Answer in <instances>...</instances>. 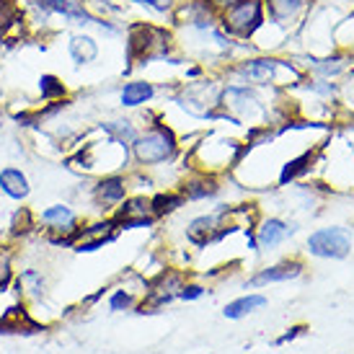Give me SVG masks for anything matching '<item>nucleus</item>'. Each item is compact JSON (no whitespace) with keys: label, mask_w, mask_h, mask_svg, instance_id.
Masks as SVG:
<instances>
[{"label":"nucleus","mask_w":354,"mask_h":354,"mask_svg":"<svg viewBox=\"0 0 354 354\" xmlns=\"http://www.w3.org/2000/svg\"><path fill=\"white\" fill-rule=\"evenodd\" d=\"M295 233V225L292 223H285L279 217H269L261 225L256 227V246L259 248H274L279 246L287 236Z\"/></svg>","instance_id":"a211bd4d"},{"label":"nucleus","mask_w":354,"mask_h":354,"mask_svg":"<svg viewBox=\"0 0 354 354\" xmlns=\"http://www.w3.org/2000/svg\"><path fill=\"white\" fill-rule=\"evenodd\" d=\"M124 3H132V6H142V8H150L156 13H171L176 8L178 0H124Z\"/></svg>","instance_id":"7c9ffc66"},{"label":"nucleus","mask_w":354,"mask_h":354,"mask_svg":"<svg viewBox=\"0 0 354 354\" xmlns=\"http://www.w3.org/2000/svg\"><path fill=\"white\" fill-rule=\"evenodd\" d=\"M303 274V261L300 259H285V261H277V264L261 269L259 274L251 277V287L272 285V282H290Z\"/></svg>","instance_id":"2eb2a0df"},{"label":"nucleus","mask_w":354,"mask_h":354,"mask_svg":"<svg viewBox=\"0 0 354 354\" xmlns=\"http://www.w3.org/2000/svg\"><path fill=\"white\" fill-rule=\"evenodd\" d=\"M13 287L19 290L21 297H41L44 290H47V277L41 274L39 269H24V272L16 277Z\"/></svg>","instance_id":"a878e982"},{"label":"nucleus","mask_w":354,"mask_h":354,"mask_svg":"<svg viewBox=\"0 0 354 354\" xmlns=\"http://www.w3.org/2000/svg\"><path fill=\"white\" fill-rule=\"evenodd\" d=\"M37 93H39V99L44 104H50V101H65L70 99V86L59 78L57 73H41L39 78H37Z\"/></svg>","instance_id":"412c9836"},{"label":"nucleus","mask_w":354,"mask_h":354,"mask_svg":"<svg viewBox=\"0 0 354 354\" xmlns=\"http://www.w3.org/2000/svg\"><path fill=\"white\" fill-rule=\"evenodd\" d=\"M264 305H266L264 295H259V292H248V295H241V297H236V300H230V303L225 305L223 315L230 318V321H241V318H246L248 313H254V310L264 308Z\"/></svg>","instance_id":"393cba45"},{"label":"nucleus","mask_w":354,"mask_h":354,"mask_svg":"<svg viewBox=\"0 0 354 354\" xmlns=\"http://www.w3.org/2000/svg\"><path fill=\"white\" fill-rule=\"evenodd\" d=\"M99 132V129H96ZM129 145L124 142H117L104 135V140L99 142H91V145H83V148L75 150V156L70 158L68 163L75 171H83V174H119L122 168L129 163Z\"/></svg>","instance_id":"f03ea898"},{"label":"nucleus","mask_w":354,"mask_h":354,"mask_svg":"<svg viewBox=\"0 0 354 354\" xmlns=\"http://www.w3.org/2000/svg\"><path fill=\"white\" fill-rule=\"evenodd\" d=\"M31 328H39V326L31 321L29 310L24 305H13L0 315V334H21V331H31Z\"/></svg>","instance_id":"4be33fe9"},{"label":"nucleus","mask_w":354,"mask_h":354,"mask_svg":"<svg viewBox=\"0 0 354 354\" xmlns=\"http://www.w3.org/2000/svg\"><path fill=\"white\" fill-rule=\"evenodd\" d=\"M205 292H207V290L202 285H197V282H184L181 292H178V300H187V303H192V300H199Z\"/></svg>","instance_id":"2f4dec72"},{"label":"nucleus","mask_w":354,"mask_h":354,"mask_svg":"<svg viewBox=\"0 0 354 354\" xmlns=\"http://www.w3.org/2000/svg\"><path fill=\"white\" fill-rule=\"evenodd\" d=\"M138 303H140L138 295H135L132 290H124V287H119V290H114V292L109 295V310H111V313H119V310H132Z\"/></svg>","instance_id":"c85d7f7f"},{"label":"nucleus","mask_w":354,"mask_h":354,"mask_svg":"<svg viewBox=\"0 0 354 354\" xmlns=\"http://www.w3.org/2000/svg\"><path fill=\"white\" fill-rule=\"evenodd\" d=\"M220 29L225 37L236 41H248L256 37V31L266 24V10L264 0H241L238 6H233L230 10H225L220 19Z\"/></svg>","instance_id":"39448f33"},{"label":"nucleus","mask_w":354,"mask_h":354,"mask_svg":"<svg viewBox=\"0 0 354 354\" xmlns=\"http://www.w3.org/2000/svg\"><path fill=\"white\" fill-rule=\"evenodd\" d=\"M238 3H241V0H205V6L212 10V13H215L217 19H220L225 10L233 8V6H238Z\"/></svg>","instance_id":"473e14b6"},{"label":"nucleus","mask_w":354,"mask_h":354,"mask_svg":"<svg viewBox=\"0 0 354 354\" xmlns=\"http://www.w3.org/2000/svg\"><path fill=\"white\" fill-rule=\"evenodd\" d=\"M156 83L142 78H132L124 80L122 88H119V106L122 109H140V106H148L150 101L156 99Z\"/></svg>","instance_id":"4468645a"},{"label":"nucleus","mask_w":354,"mask_h":354,"mask_svg":"<svg viewBox=\"0 0 354 354\" xmlns=\"http://www.w3.org/2000/svg\"><path fill=\"white\" fill-rule=\"evenodd\" d=\"M220 93H223V86H217L215 80L194 78V80H187V83L176 91L174 101H176L187 114H192V117L212 119L215 111L220 109Z\"/></svg>","instance_id":"423d86ee"},{"label":"nucleus","mask_w":354,"mask_h":354,"mask_svg":"<svg viewBox=\"0 0 354 354\" xmlns=\"http://www.w3.org/2000/svg\"><path fill=\"white\" fill-rule=\"evenodd\" d=\"M187 205V197L181 194V192H158L150 197V209H153V217L160 220V217L171 215V212H176L181 207Z\"/></svg>","instance_id":"bb28decb"},{"label":"nucleus","mask_w":354,"mask_h":354,"mask_svg":"<svg viewBox=\"0 0 354 354\" xmlns=\"http://www.w3.org/2000/svg\"><path fill=\"white\" fill-rule=\"evenodd\" d=\"M111 217H114L119 230H138V227L156 225V217H153V209H150V197H145V194L127 197L111 212Z\"/></svg>","instance_id":"f8f14e48"},{"label":"nucleus","mask_w":354,"mask_h":354,"mask_svg":"<svg viewBox=\"0 0 354 354\" xmlns=\"http://www.w3.org/2000/svg\"><path fill=\"white\" fill-rule=\"evenodd\" d=\"M220 109L233 119V124H243V122L259 117V114L264 111L256 88L254 86H243V83L223 86V93H220Z\"/></svg>","instance_id":"0eeeda50"},{"label":"nucleus","mask_w":354,"mask_h":354,"mask_svg":"<svg viewBox=\"0 0 354 354\" xmlns=\"http://www.w3.org/2000/svg\"><path fill=\"white\" fill-rule=\"evenodd\" d=\"M39 223L44 227H78L80 225V215L73 209L70 205H50L47 209H41L39 215Z\"/></svg>","instance_id":"aec40b11"},{"label":"nucleus","mask_w":354,"mask_h":354,"mask_svg":"<svg viewBox=\"0 0 354 354\" xmlns=\"http://www.w3.org/2000/svg\"><path fill=\"white\" fill-rule=\"evenodd\" d=\"M184 197H187V202L192 199V202H199V199H212L220 194V181H217L215 174H207V171H199V174H194L192 178H187L184 181V187L178 189Z\"/></svg>","instance_id":"f3484780"},{"label":"nucleus","mask_w":354,"mask_h":354,"mask_svg":"<svg viewBox=\"0 0 354 354\" xmlns=\"http://www.w3.org/2000/svg\"><path fill=\"white\" fill-rule=\"evenodd\" d=\"M308 166H310V153H303L300 158L290 160V163L282 168V174H279V184L285 187V184H290V181H295L300 174H305V171H308Z\"/></svg>","instance_id":"c756f323"},{"label":"nucleus","mask_w":354,"mask_h":354,"mask_svg":"<svg viewBox=\"0 0 354 354\" xmlns=\"http://www.w3.org/2000/svg\"><path fill=\"white\" fill-rule=\"evenodd\" d=\"M65 55L73 62L75 70L91 68L96 65L101 57V39L99 34H93L88 29H75L65 34Z\"/></svg>","instance_id":"9d476101"},{"label":"nucleus","mask_w":354,"mask_h":354,"mask_svg":"<svg viewBox=\"0 0 354 354\" xmlns=\"http://www.w3.org/2000/svg\"><path fill=\"white\" fill-rule=\"evenodd\" d=\"M308 0H264L266 21H274V24H287L292 21L305 8Z\"/></svg>","instance_id":"b1692460"},{"label":"nucleus","mask_w":354,"mask_h":354,"mask_svg":"<svg viewBox=\"0 0 354 354\" xmlns=\"http://www.w3.org/2000/svg\"><path fill=\"white\" fill-rule=\"evenodd\" d=\"M37 227H39V217L34 209L29 207H19L13 215H10V223H8V241L10 243H19V241H26L31 233H37Z\"/></svg>","instance_id":"6ab92c4d"},{"label":"nucleus","mask_w":354,"mask_h":354,"mask_svg":"<svg viewBox=\"0 0 354 354\" xmlns=\"http://www.w3.org/2000/svg\"><path fill=\"white\" fill-rule=\"evenodd\" d=\"M305 331V326H292V328H287V334H282L279 339H277V344H287V342H292V339H297V336Z\"/></svg>","instance_id":"72a5a7b5"},{"label":"nucleus","mask_w":354,"mask_h":354,"mask_svg":"<svg viewBox=\"0 0 354 354\" xmlns=\"http://www.w3.org/2000/svg\"><path fill=\"white\" fill-rule=\"evenodd\" d=\"M122 233L114 223V217H99V220H91V223H80L78 230H75V238H73V251L75 254H93L99 248L114 243L117 236Z\"/></svg>","instance_id":"6e6552de"},{"label":"nucleus","mask_w":354,"mask_h":354,"mask_svg":"<svg viewBox=\"0 0 354 354\" xmlns=\"http://www.w3.org/2000/svg\"><path fill=\"white\" fill-rule=\"evenodd\" d=\"M132 160L138 166H160L178 156V138L166 122H153L145 129H140L138 138L129 145Z\"/></svg>","instance_id":"7ed1b4c3"},{"label":"nucleus","mask_w":354,"mask_h":354,"mask_svg":"<svg viewBox=\"0 0 354 354\" xmlns=\"http://www.w3.org/2000/svg\"><path fill=\"white\" fill-rule=\"evenodd\" d=\"M0 194H6L13 202H24L31 194L29 176L19 166H3L0 168Z\"/></svg>","instance_id":"dca6fc26"},{"label":"nucleus","mask_w":354,"mask_h":354,"mask_svg":"<svg viewBox=\"0 0 354 354\" xmlns=\"http://www.w3.org/2000/svg\"><path fill=\"white\" fill-rule=\"evenodd\" d=\"M101 135H106V138L117 140V142H124V145H132V140L138 138V124L132 122V119H106V122H101L99 127H96Z\"/></svg>","instance_id":"5701e85b"},{"label":"nucleus","mask_w":354,"mask_h":354,"mask_svg":"<svg viewBox=\"0 0 354 354\" xmlns=\"http://www.w3.org/2000/svg\"><path fill=\"white\" fill-rule=\"evenodd\" d=\"M16 282V269H13V246L0 243V292L10 290Z\"/></svg>","instance_id":"cd10ccee"},{"label":"nucleus","mask_w":354,"mask_h":354,"mask_svg":"<svg viewBox=\"0 0 354 354\" xmlns=\"http://www.w3.org/2000/svg\"><path fill=\"white\" fill-rule=\"evenodd\" d=\"M282 75H290V78H300V73L295 70V65H290L285 59L277 57H251V59H241L230 68V78H236L238 83L243 86H274V83H282Z\"/></svg>","instance_id":"20e7f679"},{"label":"nucleus","mask_w":354,"mask_h":354,"mask_svg":"<svg viewBox=\"0 0 354 354\" xmlns=\"http://www.w3.org/2000/svg\"><path fill=\"white\" fill-rule=\"evenodd\" d=\"M129 197V178L122 174H104L96 178V184L91 187V199L96 207H106V209H117L124 199Z\"/></svg>","instance_id":"ddd939ff"},{"label":"nucleus","mask_w":354,"mask_h":354,"mask_svg":"<svg viewBox=\"0 0 354 354\" xmlns=\"http://www.w3.org/2000/svg\"><path fill=\"white\" fill-rule=\"evenodd\" d=\"M308 251L318 259H344L352 251V236L344 227H321L308 238Z\"/></svg>","instance_id":"9b49d317"},{"label":"nucleus","mask_w":354,"mask_h":354,"mask_svg":"<svg viewBox=\"0 0 354 354\" xmlns=\"http://www.w3.org/2000/svg\"><path fill=\"white\" fill-rule=\"evenodd\" d=\"M184 287V277L181 272H160L158 279L150 285V290L145 292V297L135 305L138 313H156L163 305L174 303Z\"/></svg>","instance_id":"1a4fd4ad"},{"label":"nucleus","mask_w":354,"mask_h":354,"mask_svg":"<svg viewBox=\"0 0 354 354\" xmlns=\"http://www.w3.org/2000/svg\"><path fill=\"white\" fill-rule=\"evenodd\" d=\"M124 52L129 68L153 59H166L174 52V34L166 26H158L150 21H135L124 31Z\"/></svg>","instance_id":"f257e3e1"}]
</instances>
